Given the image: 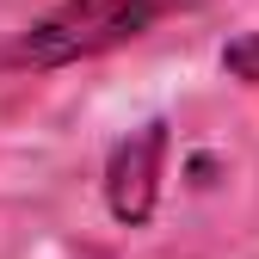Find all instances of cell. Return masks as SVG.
<instances>
[{
	"instance_id": "cell-1",
	"label": "cell",
	"mask_w": 259,
	"mask_h": 259,
	"mask_svg": "<svg viewBox=\"0 0 259 259\" xmlns=\"http://www.w3.org/2000/svg\"><path fill=\"white\" fill-rule=\"evenodd\" d=\"M204 0H56L44 19H31L7 44V68H74L105 50H123L148 37L160 19L198 13Z\"/></svg>"
},
{
	"instance_id": "cell-2",
	"label": "cell",
	"mask_w": 259,
	"mask_h": 259,
	"mask_svg": "<svg viewBox=\"0 0 259 259\" xmlns=\"http://www.w3.org/2000/svg\"><path fill=\"white\" fill-rule=\"evenodd\" d=\"M160 167H167V123H142L136 136H123L111 148L105 167V198L117 222H148L154 191H160Z\"/></svg>"
},
{
	"instance_id": "cell-3",
	"label": "cell",
	"mask_w": 259,
	"mask_h": 259,
	"mask_svg": "<svg viewBox=\"0 0 259 259\" xmlns=\"http://www.w3.org/2000/svg\"><path fill=\"white\" fill-rule=\"evenodd\" d=\"M222 68H229L241 87L259 93V31H247V37H235L229 50H222Z\"/></svg>"
}]
</instances>
